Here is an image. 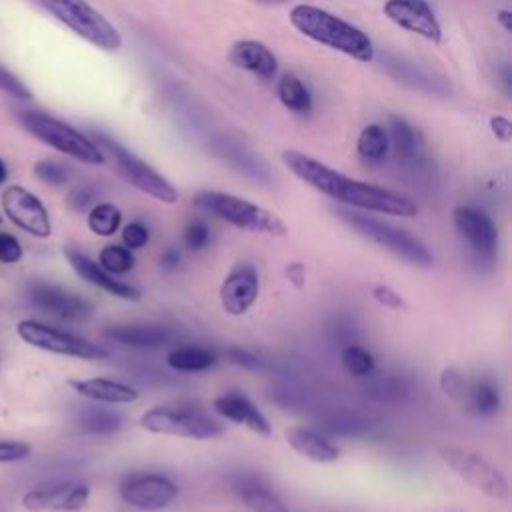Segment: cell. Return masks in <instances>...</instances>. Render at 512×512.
Segmentation results:
<instances>
[{
  "mask_svg": "<svg viewBox=\"0 0 512 512\" xmlns=\"http://www.w3.org/2000/svg\"><path fill=\"white\" fill-rule=\"evenodd\" d=\"M282 162L288 166V170L296 178H300L320 194L340 204H346L350 208H360V210H370V212H380L390 216H404V218L418 214L416 202L410 200L408 196L370 184V182L350 178L300 150H284Z\"/></svg>",
  "mask_w": 512,
  "mask_h": 512,
  "instance_id": "obj_1",
  "label": "cell"
},
{
  "mask_svg": "<svg viewBox=\"0 0 512 512\" xmlns=\"http://www.w3.org/2000/svg\"><path fill=\"white\" fill-rule=\"evenodd\" d=\"M290 24L306 38L338 50L358 62L374 60V44L370 36L358 26L338 18L336 14L312 6L296 4L290 8Z\"/></svg>",
  "mask_w": 512,
  "mask_h": 512,
  "instance_id": "obj_2",
  "label": "cell"
},
{
  "mask_svg": "<svg viewBox=\"0 0 512 512\" xmlns=\"http://www.w3.org/2000/svg\"><path fill=\"white\" fill-rule=\"evenodd\" d=\"M336 216L348 228H352L356 234H360L362 238L388 250L390 254H394L396 258H400L408 264L430 268L434 262V256L428 250V246L418 236H414L412 232H408L404 228H398L394 224H388L384 220H378L374 216H368V214H362V212H356L350 208L336 210Z\"/></svg>",
  "mask_w": 512,
  "mask_h": 512,
  "instance_id": "obj_3",
  "label": "cell"
},
{
  "mask_svg": "<svg viewBox=\"0 0 512 512\" xmlns=\"http://www.w3.org/2000/svg\"><path fill=\"white\" fill-rule=\"evenodd\" d=\"M194 206L228 222L234 228L268 234V236H286L288 228L280 216L274 212L228 192L218 190H200L194 196Z\"/></svg>",
  "mask_w": 512,
  "mask_h": 512,
  "instance_id": "obj_4",
  "label": "cell"
},
{
  "mask_svg": "<svg viewBox=\"0 0 512 512\" xmlns=\"http://www.w3.org/2000/svg\"><path fill=\"white\" fill-rule=\"evenodd\" d=\"M90 138L104 154V160L110 162L112 170L124 182H128L130 186H134L136 190L148 194L150 198H154L158 202L174 204L178 200V190L160 172H156L150 164H146L142 158H138L126 146H122L118 140H114L108 134L98 132V130L92 132Z\"/></svg>",
  "mask_w": 512,
  "mask_h": 512,
  "instance_id": "obj_5",
  "label": "cell"
},
{
  "mask_svg": "<svg viewBox=\"0 0 512 512\" xmlns=\"http://www.w3.org/2000/svg\"><path fill=\"white\" fill-rule=\"evenodd\" d=\"M76 36L86 40L88 44L114 52L122 46V36L118 28L98 12L88 0H32Z\"/></svg>",
  "mask_w": 512,
  "mask_h": 512,
  "instance_id": "obj_6",
  "label": "cell"
},
{
  "mask_svg": "<svg viewBox=\"0 0 512 512\" xmlns=\"http://www.w3.org/2000/svg\"><path fill=\"white\" fill-rule=\"evenodd\" d=\"M18 120L30 136H34L42 144L62 152L64 156H70V158H74L82 164H90V166H98V164L106 162L104 154L92 142L90 136L82 134L80 130L72 128L70 124H66L46 112L24 110V112H20Z\"/></svg>",
  "mask_w": 512,
  "mask_h": 512,
  "instance_id": "obj_7",
  "label": "cell"
},
{
  "mask_svg": "<svg viewBox=\"0 0 512 512\" xmlns=\"http://www.w3.org/2000/svg\"><path fill=\"white\" fill-rule=\"evenodd\" d=\"M140 428L150 434L188 440H210L224 432L218 420L190 406H154L140 416Z\"/></svg>",
  "mask_w": 512,
  "mask_h": 512,
  "instance_id": "obj_8",
  "label": "cell"
},
{
  "mask_svg": "<svg viewBox=\"0 0 512 512\" xmlns=\"http://www.w3.org/2000/svg\"><path fill=\"white\" fill-rule=\"evenodd\" d=\"M438 458L458 478H462L464 482H468L488 498L508 500L510 486L506 476L494 464H490L484 456L460 446H440Z\"/></svg>",
  "mask_w": 512,
  "mask_h": 512,
  "instance_id": "obj_9",
  "label": "cell"
},
{
  "mask_svg": "<svg viewBox=\"0 0 512 512\" xmlns=\"http://www.w3.org/2000/svg\"><path fill=\"white\" fill-rule=\"evenodd\" d=\"M16 332L20 340L26 344L58 354L68 358H80V360H104L108 358V350L100 344H94L82 336H76L72 332H64L60 328L48 326L38 320H20L16 324Z\"/></svg>",
  "mask_w": 512,
  "mask_h": 512,
  "instance_id": "obj_10",
  "label": "cell"
},
{
  "mask_svg": "<svg viewBox=\"0 0 512 512\" xmlns=\"http://www.w3.org/2000/svg\"><path fill=\"white\" fill-rule=\"evenodd\" d=\"M118 494L128 506L154 512L166 508L178 496V486L164 474L134 472L122 478Z\"/></svg>",
  "mask_w": 512,
  "mask_h": 512,
  "instance_id": "obj_11",
  "label": "cell"
},
{
  "mask_svg": "<svg viewBox=\"0 0 512 512\" xmlns=\"http://www.w3.org/2000/svg\"><path fill=\"white\" fill-rule=\"evenodd\" d=\"M0 204L8 220L20 230L28 232L30 236L48 238L52 234V224H50L46 206L36 194H32L24 186L12 184L4 188L0 196Z\"/></svg>",
  "mask_w": 512,
  "mask_h": 512,
  "instance_id": "obj_12",
  "label": "cell"
},
{
  "mask_svg": "<svg viewBox=\"0 0 512 512\" xmlns=\"http://www.w3.org/2000/svg\"><path fill=\"white\" fill-rule=\"evenodd\" d=\"M452 222L458 236L466 242L478 262H492L498 250V228L492 218L472 206H456Z\"/></svg>",
  "mask_w": 512,
  "mask_h": 512,
  "instance_id": "obj_13",
  "label": "cell"
},
{
  "mask_svg": "<svg viewBox=\"0 0 512 512\" xmlns=\"http://www.w3.org/2000/svg\"><path fill=\"white\" fill-rule=\"evenodd\" d=\"M90 498V486L80 480H54L22 496V506L32 512H78Z\"/></svg>",
  "mask_w": 512,
  "mask_h": 512,
  "instance_id": "obj_14",
  "label": "cell"
},
{
  "mask_svg": "<svg viewBox=\"0 0 512 512\" xmlns=\"http://www.w3.org/2000/svg\"><path fill=\"white\" fill-rule=\"evenodd\" d=\"M28 298L42 312L66 322H82L92 316V304L86 298L48 282H30Z\"/></svg>",
  "mask_w": 512,
  "mask_h": 512,
  "instance_id": "obj_15",
  "label": "cell"
},
{
  "mask_svg": "<svg viewBox=\"0 0 512 512\" xmlns=\"http://www.w3.org/2000/svg\"><path fill=\"white\" fill-rule=\"evenodd\" d=\"M384 14L396 26L438 44L442 40V26L426 0H386Z\"/></svg>",
  "mask_w": 512,
  "mask_h": 512,
  "instance_id": "obj_16",
  "label": "cell"
},
{
  "mask_svg": "<svg viewBox=\"0 0 512 512\" xmlns=\"http://www.w3.org/2000/svg\"><path fill=\"white\" fill-rule=\"evenodd\" d=\"M260 294V276L250 262L236 264L220 284V302L230 316L246 314Z\"/></svg>",
  "mask_w": 512,
  "mask_h": 512,
  "instance_id": "obj_17",
  "label": "cell"
},
{
  "mask_svg": "<svg viewBox=\"0 0 512 512\" xmlns=\"http://www.w3.org/2000/svg\"><path fill=\"white\" fill-rule=\"evenodd\" d=\"M64 256L68 260V264L72 266V270L86 280L88 284L100 288L102 292L116 296L120 300H130V302H138L140 300V290L134 288L128 282H122L118 278H114L110 272H106L98 262L90 260L86 254H82L76 248H64Z\"/></svg>",
  "mask_w": 512,
  "mask_h": 512,
  "instance_id": "obj_18",
  "label": "cell"
},
{
  "mask_svg": "<svg viewBox=\"0 0 512 512\" xmlns=\"http://www.w3.org/2000/svg\"><path fill=\"white\" fill-rule=\"evenodd\" d=\"M212 406H214L216 414H220L222 418H226L234 424H242L258 436L272 434V426H270L268 418L258 410V406L246 394H242L238 390H226V392L218 394L212 400Z\"/></svg>",
  "mask_w": 512,
  "mask_h": 512,
  "instance_id": "obj_19",
  "label": "cell"
},
{
  "mask_svg": "<svg viewBox=\"0 0 512 512\" xmlns=\"http://www.w3.org/2000/svg\"><path fill=\"white\" fill-rule=\"evenodd\" d=\"M108 340H114L122 346L130 348H162L166 346L172 338L174 332L168 326L162 324H152V322H130V324H112L104 328L102 332Z\"/></svg>",
  "mask_w": 512,
  "mask_h": 512,
  "instance_id": "obj_20",
  "label": "cell"
},
{
  "mask_svg": "<svg viewBox=\"0 0 512 512\" xmlns=\"http://www.w3.org/2000/svg\"><path fill=\"white\" fill-rule=\"evenodd\" d=\"M230 64L240 70H246L262 80H272L278 72V58L274 52L260 40H238L230 46L228 52Z\"/></svg>",
  "mask_w": 512,
  "mask_h": 512,
  "instance_id": "obj_21",
  "label": "cell"
},
{
  "mask_svg": "<svg viewBox=\"0 0 512 512\" xmlns=\"http://www.w3.org/2000/svg\"><path fill=\"white\" fill-rule=\"evenodd\" d=\"M284 438L296 454L316 464L336 462L340 456V450L328 440L326 434L308 426H290L284 432Z\"/></svg>",
  "mask_w": 512,
  "mask_h": 512,
  "instance_id": "obj_22",
  "label": "cell"
},
{
  "mask_svg": "<svg viewBox=\"0 0 512 512\" xmlns=\"http://www.w3.org/2000/svg\"><path fill=\"white\" fill-rule=\"evenodd\" d=\"M70 388L80 394L82 398H88L92 402L100 404H132L138 400V390L110 378H86V380H70Z\"/></svg>",
  "mask_w": 512,
  "mask_h": 512,
  "instance_id": "obj_23",
  "label": "cell"
},
{
  "mask_svg": "<svg viewBox=\"0 0 512 512\" xmlns=\"http://www.w3.org/2000/svg\"><path fill=\"white\" fill-rule=\"evenodd\" d=\"M316 422L322 434L340 438H362L372 430V422L352 408H326L318 414Z\"/></svg>",
  "mask_w": 512,
  "mask_h": 512,
  "instance_id": "obj_24",
  "label": "cell"
},
{
  "mask_svg": "<svg viewBox=\"0 0 512 512\" xmlns=\"http://www.w3.org/2000/svg\"><path fill=\"white\" fill-rule=\"evenodd\" d=\"M232 488L250 512H288L282 498L258 476H236Z\"/></svg>",
  "mask_w": 512,
  "mask_h": 512,
  "instance_id": "obj_25",
  "label": "cell"
},
{
  "mask_svg": "<svg viewBox=\"0 0 512 512\" xmlns=\"http://www.w3.org/2000/svg\"><path fill=\"white\" fill-rule=\"evenodd\" d=\"M462 400H466L468 410L478 418H492L502 408L500 386L488 376H480L468 382Z\"/></svg>",
  "mask_w": 512,
  "mask_h": 512,
  "instance_id": "obj_26",
  "label": "cell"
},
{
  "mask_svg": "<svg viewBox=\"0 0 512 512\" xmlns=\"http://www.w3.org/2000/svg\"><path fill=\"white\" fill-rule=\"evenodd\" d=\"M368 382L364 392L378 404H400L412 396V382L402 374H380L366 376Z\"/></svg>",
  "mask_w": 512,
  "mask_h": 512,
  "instance_id": "obj_27",
  "label": "cell"
},
{
  "mask_svg": "<svg viewBox=\"0 0 512 512\" xmlns=\"http://www.w3.org/2000/svg\"><path fill=\"white\" fill-rule=\"evenodd\" d=\"M126 418L118 410L102 406H84L76 414V426L86 434L106 436L114 434L124 426Z\"/></svg>",
  "mask_w": 512,
  "mask_h": 512,
  "instance_id": "obj_28",
  "label": "cell"
},
{
  "mask_svg": "<svg viewBox=\"0 0 512 512\" xmlns=\"http://www.w3.org/2000/svg\"><path fill=\"white\" fill-rule=\"evenodd\" d=\"M166 362L176 372H204L216 364V354L202 346H176L168 352Z\"/></svg>",
  "mask_w": 512,
  "mask_h": 512,
  "instance_id": "obj_29",
  "label": "cell"
},
{
  "mask_svg": "<svg viewBox=\"0 0 512 512\" xmlns=\"http://www.w3.org/2000/svg\"><path fill=\"white\" fill-rule=\"evenodd\" d=\"M278 100L284 108H288L294 114H310L312 110V94L306 88V84L294 76V74H282L276 84Z\"/></svg>",
  "mask_w": 512,
  "mask_h": 512,
  "instance_id": "obj_30",
  "label": "cell"
},
{
  "mask_svg": "<svg viewBox=\"0 0 512 512\" xmlns=\"http://www.w3.org/2000/svg\"><path fill=\"white\" fill-rule=\"evenodd\" d=\"M386 132H388L390 146L394 148V154L402 162H410L416 158L418 148H420V138H418V132L414 130V126H410L400 116H390Z\"/></svg>",
  "mask_w": 512,
  "mask_h": 512,
  "instance_id": "obj_31",
  "label": "cell"
},
{
  "mask_svg": "<svg viewBox=\"0 0 512 512\" xmlns=\"http://www.w3.org/2000/svg\"><path fill=\"white\" fill-rule=\"evenodd\" d=\"M388 150H390V140L384 126L368 124L360 130L356 140V152L364 162L378 164L388 156Z\"/></svg>",
  "mask_w": 512,
  "mask_h": 512,
  "instance_id": "obj_32",
  "label": "cell"
},
{
  "mask_svg": "<svg viewBox=\"0 0 512 512\" xmlns=\"http://www.w3.org/2000/svg\"><path fill=\"white\" fill-rule=\"evenodd\" d=\"M388 72L394 74L396 78H400L402 82L418 88V90H428L434 94H446L448 86L444 80H436L434 74L422 70L420 66L412 64V62H404V60H394L388 62Z\"/></svg>",
  "mask_w": 512,
  "mask_h": 512,
  "instance_id": "obj_33",
  "label": "cell"
},
{
  "mask_svg": "<svg viewBox=\"0 0 512 512\" xmlns=\"http://www.w3.org/2000/svg\"><path fill=\"white\" fill-rule=\"evenodd\" d=\"M120 224H122V212L118 206L110 202H98L88 212V228L96 236L108 238L118 232Z\"/></svg>",
  "mask_w": 512,
  "mask_h": 512,
  "instance_id": "obj_34",
  "label": "cell"
},
{
  "mask_svg": "<svg viewBox=\"0 0 512 512\" xmlns=\"http://www.w3.org/2000/svg\"><path fill=\"white\" fill-rule=\"evenodd\" d=\"M340 362H342L344 370L354 378H366V376L374 374V368H376L374 356L364 346H360L356 342L342 346Z\"/></svg>",
  "mask_w": 512,
  "mask_h": 512,
  "instance_id": "obj_35",
  "label": "cell"
},
{
  "mask_svg": "<svg viewBox=\"0 0 512 512\" xmlns=\"http://www.w3.org/2000/svg\"><path fill=\"white\" fill-rule=\"evenodd\" d=\"M98 264L110 274H126L134 268V254L126 246L108 244L100 250Z\"/></svg>",
  "mask_w": 512,
  "mask_h": 512,
  "instance_id": "obj_36",
  "label": "cell"
},
{
  "mask_svg": "<svg viewBox=\"0 0 512 512\" xmlns=\"http://www.w3.org/2000/svg\"><path fill=\"white\" fill-rule=\"evenodd\" d=\"M34 176L38 180H42L44 184L60 186L70 180V170H68V166L54 162V160H38L34 164Z\"/></svg>",
  "mask_w": 512,
  "mask_h": 512,
  "instance_id": "obj_37",
  "label": "cell"
},
{
  "mask_svg": "<svg viewBox=\"0 0 512 512\" xmlns=\"http://www.w3.org/2000/svg\"><path fill=\"white\" fill-rule=\"evenodd\" d=\"M182 240H184V246L192 252H200L208 246L210 242V228L204 220L200 218H194L186 224L184 228V234H182Z\"/></svg>",
  "mask_w": 512,
  "mask_h": 512,
  "instance_id": "obj_38",
  "label": "cell"
},
{
  "mask_svg": "<svg viewBox=\"0 0 512 512\" xmlns=\"http://www.w3.org/2000/svg\"><path fill=\"white\" fill-rule=\"evenodd\" d=\"M0 90L12 98H18V100H30L32 98V92L30 88L16 76L12 74L8 68H4L0 64Z\"/></svg>",
  "mask_w": 512,
  "mask_h": 512,
  "instance_id": "obj_39",
  "label": "cell"
},
{
  "mask_svg": "<svg viewBox=\"0 0 512 512\" xmlns=\"http://www.w3.org/2000/svg\"><path fill=\"white\" fill-rule=\"evenodd\" d=\"M466 378L456 368H444L440 374V388L448 398L462 400L466 390Z\"/></svg>",
  "mask_w": 512,
  "mask_h": 512,
  "instance_id": "obj_40",
  "label": "cell"
},
{
  "mask_svg": "<svg viewBox=\"0 0 512 512\" xmlns=\"http://www.w3.org/2000/svg\"><path fill=\"white\" fill-rule=\"evenodd\" d=\"M148 238H150L148 228L142 222H138V220H134V222H130V224H126L122 228V242H124V246L128 250L144 248L148 244Z\"/></svg>",
  "mask_w": 512,
  "mask_h": 512,
  "instance_id": "obj_41",
  "label": "cell"
},
{
  "mask_svg": "<svg viewBox=\"0 0 512 512\" xmlns=\"http://www.w3.org/2000/svg\"><path fill=\"white\" fill-rule=\"evenodd\" d=\"M370 294H372V298H374L380 306H384V308H390V310H406V308H408V304L404 302V298H402L396 290H392L390 286H386V284H376V286H372Z\"/></svg>",
  "mask_w": 512,
  "mask_h": 512,
  "instance_id": "obj_42",
  "label": "cell"
},
{
  "mask_svg": "<svg viewBox=\"0 0 512 512\" xmlns=\"http://www.w3.org/2000/svg\"><path fill=\"white\" fill-rule=\"evenodd\" d=\"M24 250L20 246V242L8 234V232H0V262L2 264H16L22 258Z\"/></svg>",
  "mask_w": 512,
  "mask_h": 512,
  "instance_id": "obj_43",
  "label": "cell"
},
{
  "mask_svg": "<svg viewBox=\"0 0 512 512\" xmlns=\"http://www.w3.org/2000/svg\"><path fill=\"white\" fill-rule=\"evenodd\" d=\"M30 456V446L20 440H0V464L18 462Z\"/></svg>",
  "mask_w": 512,
  "mask_h": 512,
  "instance_id": "obj_44",
  "label": "cell"
},
{
  "mask_svg": "<svg viewBox=\"0 0 512 512\" xmlns=\"http://www.w3.org/2000/svg\"><path fill=\"white\" fill-rule=\"evenodd\" d=\"M226 356L230 358V362H234L238 366H244V368H250V370H256L262 364V360L258 356H254L252 352H248L244 348H228Z\"/></svg>",
  "mask_w": 512,
  "mask_h": 512,
  "instance_id": "obj_45",
  "label": "cell"
},
{
  "mask_svg": "<svg viewBox=\"0 0 512 512\" xmlns=\"http://www.w3.org/2000/svg\"><path fill=\"white\" fill-rule=\"evenodd\" d=\"M332 332H334V338H336L342 346L354 344L356 326H354L348 318H338V320L332 324Z\"/></svg>",
  "mask_w": 512,
  "mask_h": 512,
  "instance_id": "obj_46",
  "label": "cell"
},
{
  "mask_svg": "<svg viewBox=\"0 0 512 512\" xmlns=\"http://www.w3.org/2000/svg\"><path fill=\"white\" fill-rule=\"evenodd\" d=\"M94 200V190L88 188V186H78L74 188L70 194H68V204L74 208V210H84L92 204Z\"/></svg>",
  "mask_w": 512,
  "mask_h": 512,
  "instance_id": "obj_47",
  "label": "cell"
},
{
  "mask_svg": "<svg viewBox=\"0 0 512 512\" xmlns=\"http://www.w3.org/2000/svg\"><path fill=\"white\" fill-rule=\"evenodd\" d=\"M490 130L500 142H510V138H512V122L504 116H492Z\"/></svg>",
  "mask_w": 512,
  "mask_h": 512,
  "instance_id": "obj_48",
  "label": "cell"
},
{
  "mask_svg": "<svg viewBox=\"0 0 512 512\" xmlns=\"http://www.w3.org/2000/svg\"><path fill=\"white\" fill-rule=\"evenodd\" d=\"M286 276H288V280H290V284L296 288V290H300V288H304V282H306V268H304V264H300V262H292V264H288L286 266Z\"/></svg>",
  "mask_w": 512,
  "mask_h": 512,
  "instance_id": "obj_49",
  "label": "cell"
},
{
  "mask_svg": "<svg viewBox=\"0 0 512 512\" xmlns=\"http://www.w3.org/2000/svg\"><path fill=\"white\" fill-rule=\"evenodd\" d=\"M180 252L176 248H166L162 254H160V266L164 270H176L178 264H180Z\"/></svg>",
  "mask_w": 512,
  "mask_h": 512,
  "instance_id": "obj_50",
  "label": "cell"
},
{
  "mask_svg": "<svg viewBox=\"0 0 512 512\" xmlns=\"http://www.w3.org/2000/svg\"><path fill=\"white\" fill-rule=\"evenodd\" d=\"M496 20L500 22V26L506 30V32H512V12L510 10H500L496 14Z\"/></svg>",
  "mask_w": 512,
  "mask_h": 512,
  "instance_id": "obj_51",
  "label": "cell"
},
{
  "mask_svg": "<svg viewBox=\"0 0 512 512\" xmlns=\"http://www.w3.org/2000/svg\"><path fill=\"white\" fill-rule=\"evenodd\" d=\"M6 178H8V168H6L4 160L0 158V184H4V182H6Z\"/></svg>",
  "mask_w": 512,
  "mask_h": 512,
  "instance_id": "obj_52",
  "label": "cell"
},
{
  "mask_svg": "<svg viewBox=\"0 0 512 512\" xmlns=\"http://www.w3.org/2000/svg\"><path fill=\"white\" fill-rule=\"evenodd\" d=\"M254 2L264 4V6H280V4H284L286 0H254Z\"/></svg>",
  "mask_w": 512,
  "mask_h": 512,
  "instance_id": "obj_53",
  "label": "cell"
},
{
  "mask_svg": "<svg viewBox=\"0 0 512 512\" xmlns=\"http://www.w3.org/2000/svg\"><path fill=\"white\" fill-rule=\"evenodd\" d=\"M0 222H2V218H0Z\"/></svg>",
  "mask_w": 512,
  "mask_h": 512,
  "instance_id": "obj_54",
  "label": "cell"
}]
</instances>
